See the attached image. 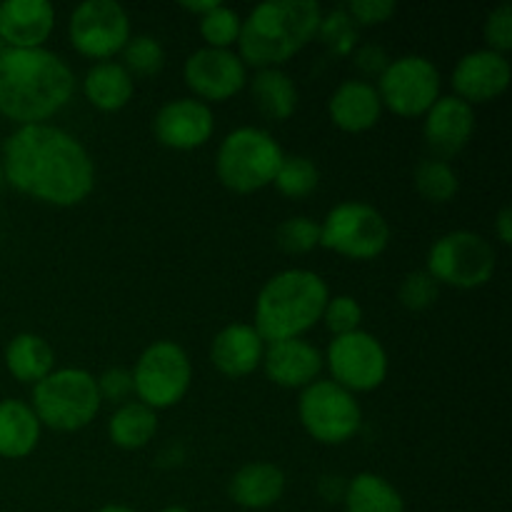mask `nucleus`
<instances>
[{
    "instance_id": "f8f14e48",
    "label": "nucleus",
    "mask_w": 512,
    "mask_h": 512,
    "mask_svg": "<svg viewBox=\"0 0 512 512\" xmlns=\"http://www.w3.org/2000/svg\"><path fill=\"white\" fill-rule=\"evenodd\" d=\"M323 363L328 368L330 380L353 395L378 390L388 378L390 368L388 350L375 335L365 333V330H355V333L338 335L330 340Z\"/></svg>"
},
{
    "instance_id": "c03bdc74",
    "label": "nucleus",
    "mask_w": 512,
    "mask_h": 512,
    "mask_svg": "<svg viewBox=\"0 0 512 512\" xmlns=\"http://www.w3.org/2000/svg\"><path fill=\"white\" fill-rule=\"evenodd\" d=\"M98 512H135V510L128 508V505H105V508H100Z\"/></svg>"
},
{
    "instance_id": "423d86ee",
    "label": "nucleus",
    "mask_w": 512,
    "mask_h": 512,
    "mask_svg": "<svg viewBox=\"0 0 512 512\" xmlns=\"http://www.w3.org/2000/svg\"><path fill=\"white\" fill-rule=\"evenodd\" d=\"M283 158V148L268 130L243 125L225 135L220 143L215 175L230 193L250 195L273 185Z\"/></svg>"
},
{
    "instance_id": "72a5a7b5",
    "label": "nucleus",
    "mask_w": 512,
    "mask_h": 512,
    "mask_svg": "<svg viewBox=\"0 0 512 512\" xmlns=\"http://www.w3.org/2000/svg\"><path fill=\"white\" fill-rule=\"evenodd\" d=\"M358 38L360 28L353 23V18L345 13V8H335L323 13L315 40H320L333 55H350L358 48Z\"/></svg>"
},
{
    "instance_id": "bb28decb",
    "label": "nucleus",
    "mask_w": 512,
    "mask_h": 512,
    "mask_svg": "<svg viewBox=\"0 0 512 512\" xmlns=\"http://www.w3.org/2000/svg\"><path fill=\"white\" fill-rule=\"evenodd\" d=\"M340 503L345 512H405L400 490L378 473H358L350 478Z\"/></svg>"
},
{
    "instance_id": "f257e3e1",
    "label": "nucleus",
    "mask_w": 512,
    "mask_h": 512,
    "mask_svg": "<svg viewBox=\"0 0 512 512\" xmlns=\"http://www.w3.org/2000/svg\"><path fill=\"white\" fill-rule=\"evenodd\" d=\"M3 180L18 193L53 208H75L95 188V163L68 130L40 123L15 128L5 138Z\"/></svg>"
},
{
    "instance_id": "0eeeda50",
    "label": "nucleus",
    "mask_w": 512,
    "mask_h": 512,
    "mask_svg": "<svg viewBox=\"0 0 512 512\" xmlns=\"http://www.w3.org/2000/svg\"><path fill=\"white\" fill-rule=\"evenodd\" d=\"M498 253L488 238L473 230H450L428 250L425 273L438 285L455 290H478L493 280Z\"/></svg>"
},
{
    "instance_id": "f03ea898",
    "label": "nucleus",
    "mask_w": 512,
    "mask_h": 512,
    "mask_svg": "<svg viewBox=\"0 0 512 512\" xmlns=\"http://www.w3.org/2000/svg\"><path fill=\"white\" fill-rule=\"evenodd\" d=\"M78 80L73 68L48 48L0 53V115L23 125L48 123L73 100Z\"/></svg>"
},
{
    "instance_id": "cd10ccee",
    "label": "nucleus",
    "mask_w": 512,
    "mask_h": 512,
    "mask_svg": "<svg viewBox=\"0 0 512 512\" xmlns=\"http://www.w3.org/2000/svg\"><path fill=\"white\" fill-rule=\"evenodd\" d=\"M158 433V413L140 400L118 405L108 420V438L120 450H140Z\"/></svg>"
},
{
    "instance_id": "f3484780",
    "label": "nucleus",
    "mask_w": 512,
    "mask_h": 512,
    "mask_svg": "<svg viewBox=\"0 0 512 512\" xmlns=\"http://www.w3.org/2000/svg\"><path fill=\"white\" fill-rule=\"evenodd\" d=\"M475 133V108L465 100L440 95L433 108L423 115V138L433 150V158L448 160L463 153Z\"/></svg>"
},
{
    "instance_id": "9d476101",
    "label": "nucleus",
    "mask_w": 512,
    "mask_h": 512,
    "mask_svg": "<svg viewBox=\"0 0 512 512\" xmlns=\"http://www.w3.org/2000/svg\"><path fill=\"white\" fill-rule=\"evenodd\" d=\"M298 418L305 433L320 445H345L363 428L358 398L330 378H320L300 390Z\"/></svg>"
},
{
    "instance_id": "a19ab883",
    "label": "nucleus",
    "mask_w": 512,
    "mask_h": 512,
    "mask_svg": "<svg viewBox=\"0 0 512 512\" xmlns=\"http://www.w3.org/2000/svg\"><path fill=\"white\" fill-rule=\"evenodd\" d=\"M345 485H348V480L345 478L328 475V478L320 480V493H323V498L328 500V503H340L345 495Z\"/></svg>"
},
{
    "instance_id": "393cba45",
    "label": "nucleus",
    "mask_w": 512,
    "mask_h": 512,
    "mask_svg": "<svg viewBox=\"0 0 512 512\" xmlns=\"http://www.w3.org/2000/svg\"><path fill=\"white\" fill-rule=\"evenodd\" d=\"M245 88L250 90V98H253L258 113L263 118L275 120V123L293 118V113L298 110V85L283 68L255 70Z\"/></svg>"
},
{
    "instance_id": "39448f33",
    "label": "nucleus",
    "mask_w": 512,
    "mask_h": 512,
    "mask_svg": "<svg viewBox=\"0 0 512 512\" xmlns=\"http://www.w3.org/2000/svg\"><path fill=\"white\" fill-rule=\"evenodd\" d=\"M30 408L43 428L78 433L98 418L103 400L93 373L83 368H55L33 385Z\"/></svg>"
},
{
    "instance_id": "dca6fc26",
    "label": "nucleus",
    "mask_w": 512,
    "mask_h": 512,
    "mask_svg": "<svg viewBox=\"0 0 512 512\" xmlns=\"http://www.w3.org/2000/svg\"><path fill=\"white\" fill-rule=\"evenodd\" d=\"M215 133V113L195 98H175L165 103L153 118V135L163 148L198 150Z\"/></svg>"
},
{
    "instance_id": "aec40b11",
    "label": "nucleus",
    "mask_w": 512,
    "mask_h": 512,
    "mask_svg": "<svg viewBox=\"0 0 512 512\" xmlns=\"http://www.w3.org/2000/svg\"><path fill=\"white\" fill-rule=\"evenodd\" d=\"M265 345L253 323H230L210 343V363L230 380L248 378L263 365Z\"/></svg>"
},
{
    "instance_id": "c85d7f7f",
    "label": "nucleus",
    "mask_w": 512,
    "mask_h": 512,
    "mask_svg": "<svg viewBox=\"0 0 512 512\" xmlns=\"http://www.w3.org/2000/svg\"><path fill=\"white\" fill-rule=\"evenodd\" d=\"M413 185L420 193V198H425L428 203L443 205V203H450V200L458 195L460 178H458V170H455L448 160L423 158L418 165H415Z\"/></svg>"
},
{
    "instance_id": "a878e982",
    "label": "nucleus",
    "mask_w": 512,
    "mask_h": 512,
    "mask_svg": "<svg viewBox=\"0 0 512 512\" xmlns=\"http://www.w3.org/2000/svg\"><path fill=\"white\" fill-rule=\"evenodd\" d=\"M5 368L18 383L35 385L55 370V350L43 335L20 333L5 345Z\"/></svg>"
},
{
    "instance_id": "4c0bfd02",
    "label": "nucleus",
    "mask_w": 512,
    "mask_h": 512,
    "mask_svg": "<svg viewBox=\"0 0 512 512\" xmlns=\"http://www.w3.org/2000/svg\"><path fill=\"white\" fill-rule=\"evenodd\" d=\"M95 383H98L100 400H103V403H113L115 408L135 398L133 375L125 368H108L103 375L95 378Z\"/></svg>"
},
{
    "instance_id": "49530a36",
    "label": "nucleus",
    "mask_w": 512,
    "mask_h": 512,
    "mask_svg": "<svg viewBox=\"0 0 512 512\" xmlns=\"http://www.w3.org/2000/svg\"><path fill=\"white\" fill-rule=\"evenodd\" d=\"M3 183H5V180H3V165H0V190H3Z\"/></svg>"
},
{
    "instance_id": "2eb2a0df",
    "label": "nucleus",
    "mask_w": 512,
    "mask_h": 512,
    "mask_svg": "<svg viewBox=\"0 0 512 512\" xmlns=\"http://www.w3.org/2000/svg\"><path fill=\"white\" fill-rule=\"evenodd\" d=\"M512 65L508 55L495 50L480 48L470 50L455 63L450 83H453L455 98L465 100L468 105H485L498 100L510 88Z\"/></svg>"
},
{
    "instance_id": "473e14b6",
    "label": "nucleus",
    "mask_w": 512,
    "mask_h": 512,
    "mask_svg": "<svg viewBox=\"0 0 512 512\" xmlns=\"http://www.w3.org/2000/svg\"><path fill=\"white\" fill-rule=\"evenodd\" d=\"M275 245L288 255H308L320 248V223L308 215H293L275 228Z\"/></svg>"
},
{
    "instance_id": "7c9ffc66",
    "label": "nucleus",
    "mask_w": 512,
    "mask_h": 512,
    "mask_svg": "<svg viewBox=\"0 0 512 512\" xmlns=\"http://www.w3.org/2000/svg\"><path fill=\"white\" fill-rule=\"evenodd\" d=\"M240 28H243V18L238 10L228 8L225 3H218L210 13L198 18V30L200 38L205 40V48L233 50V45H238Z\"/></svg>"
},
{
    "instance_id": "c756f323",
    "label": "nucleus",
    "mask_w": 512,
    "mask_h": 512,
    "mask_svg": "<svg viewBox=\"0 0 512 512\" xmlns=\"http://www.w3.org/2000/svg\"><path fill=\"white\" fill-rule=\"evenodd\" d=\"M273 185L278 188L280 195H285V198L303 200L318 190L320 170L318 165L310 158H305V155H285Z\"/></svg>"
},
{
    "instance_id": "2f4dec72",
    "label": "nucleus",
    "mask_w": 512,
    "mask_h": 512,
    "mask_svg": "<svg viewBox=\"0 0 512 512\" xmlns=\"http://www.w3.org/2000/svg\"><path fill=\"white\" fill-rule=\"evenodd\" d=\"M123 68L133 78H150L158 75L165 65V48L153 35H130V40L123 48Z\"/></svg>"
},
{
    "instance_id": "b1692460",
    "label": "nucleus",
    "mask_w": 512,
    "mask_h": 512,
    "mask_svg": "<svg viewBox=\"0 0 512 512\" xmlns=\"http://www.w3.org/2000/svg\"><path fill=\"white\" fill-rule=\"evenodd\" d=\"M43 425L30 403L15 398L0 400V458L23 460L38 448Z\"/></svg>"
},
{
    "instance_id": "ddd939ff",
    "label": "nucleus",
    "mask_w": 512,
    "mask_h": 512,
    "mask_svg": "<svg viewBox=\"0 0 512 512\" xmlns=\"http://www.w3.org/2000/svg\"><path fill=\"white\" fill-rule=\"evenodd\" d=\"M130 35L128 10L115 0H85L68 18L70 45L95 63L123 53Z\"/></svg>"
},
{
    "instance_id": "9b49d317",
    "label": "nucleus",
    "mask_w": 512,
    "mask_h": 512,
    "mask_svg": "<svg viewBox=\"0 0 512 512\" xmlns=\"http://www.w3.org/2000/svg\"><path fill=\"white\" fill-rule=\"evenodd\" d=\"M383 110L398 118H423L443 90V78L435 63L425 55H400L375 80Z\"/></svg>"
},
{
    "instance_id": "a18cd8bd",
    "label": "nucleus",
    "mask_w": 512,
    "mask_h": 512,
    "mask_svg": "<svg viewBox=\"0 0 512 512\" xmlns=\"http://www.w3.org/2000/svg\"><path fill=\"white\" fill-rule=\"evenodd\" d=\"M158 512H190L188 508H183V505H168V508L158 510Z\"/></svg>"
},
{
    "instance_id": "79ce46f5",
    "label": "nucleus",
    "mask_w": 512,
    "mask_h": 512,
    "mask_svg": "<svg viewBox=\"0 0 512 512\" xmlns=\"http://www.w3.org/2000/svg\"><path fill=\"white\" fill-rule=\"evenodd\" d=\"M495 235H498V240L503 245L512 243V210L508 205L500 208V213L495 215Z\"/></svg>"
},
{
    "instance_id": "e433bc0d",
    "label": "nucleus",
    "mask_w": 512,
    "mask_h": 512,
    "mask_svg": "<svg viewBox=\"0 0 512 512\" xmlns=\"http://www.w3.org/2000/svg\"><path fill=\"white\" fill-rule=\"evenodd\" d=\"M483 38L488 43V50H495L500 55H508L512 50V5L500 3L488 13L483 23Z\"/></svg>"
},
{
    "instance_id": "20e7f679",
    "label": "nucleus",
    "mask_w": 512,
    "mask_h": 512,
    "mask_svg": "<svg viewBox=\"0 0 512 512\" xmlns=\"http://www.w3.org/2000/svg\"><path fill=\"white\" fill-rule=\"evenodd\" d=\"M328 298V283L313 270H280L260 288L253 328L265 343L303 338L320 323Z\"/></svg>"
},
{
    "instance_id": "58836bf2",
    "label": "nucleus",
    "mask_w": 512,
    "mask_h": 512,
    "mask_svg": "<svg viewBox=\"0 0 512 512\" xmlns=\"http://www.w3.org/2000/svg\"><path fill=\"white\" fill-rule=\"evenodd\" d=\"M395 10H398V5L393 0H350L345 5V13L353 18L358 28H373V25L388 23Z\"/></svg>"
},
{
    "instance_id": "4468645a",
    "label": "nucleus",
    "mask_w": 512,
    "mask_h": 512,
    "mask_svg": "<svg viewBox=\"0 0 512 512\" xmlns=\"http://www.w3.org/2000/svg\"><path fill=\"white\" fill-rule=\"evenodd\" d=\"M248 65L235 50L200 48L188 55L183 65V80L200 103H225L248 85Z\"/></svg>"
},
{
    "instance_id": "f704fd0d",
    "label": "nucleus",
    "mask_w": 512,
    "mask_h": 512,
    "mask_svg": "<svg viewBox=\"0 0 512 512\" xmlns=\"http://www.w3.org/2000/svg\"><path fill=\"white\" fill-rule=\"evenodd\" d=\"M320 323L325 325L328 333H333V338L355 333L363 325V305L353 295H330Z\"/></svg>"
},
{
    "instance_id": "37998d69",
    "label": "nucleus",
    "mask_w": 512,
    "mask_h": 512,
    "mask_svg": "<svg viewBox=\"0 0 512 512\" xmlns=\"http://www.w3.org/2000/svg\"><path fill=\"white\" fill-rule=\"evenodd\" d=\"M218 3L220 0H183V3H180V8L188 10V13H193L195 18H203V15L210 13V10H213Z\"/></svg>"
},
{
    "instance_id": "5701e85b",
    "label": "nucleus",
    "mask_w": 512,
    "mask_h": 512,
    "mask_svg": "<svg viewBox=\"0 0 512 512\" xmlns=\"http://www.w3.org/2000/svg\"><path fill=\"white\" fill-rule=\"evenodd\" d=\"M83 95L100 113H118L133 100L135 78L120 60L93 63L83 75Z\"/></svg>"
},
{
    "instance_id": "1a4fd4ad",
    "label": "nucleus",
    "mask_w": 512,
    "mask_h": 512,
    "mask_svg": "<svg viewBox=\"0 0 512 512\" xmlns=\"http://www.w3.org/2000/svg\"><path fill=\"white\" fill-rule=\"evenodd\" d=\"M133 393L135 400L150 410L175 408L193 385V363L175 340H155L135 360Z\"/></svg>"
},
{
    "instance_id": "ea45409f",
    "label": "nucleus",
    "mask_w": 512,
    "mask_h": 512,
    "mask_svg": "<svg viewBox=\"0 0 512 512\" xmlns=\"http://www.w3.org/2000/svg\"><path fill=\"white\" fill-rule=\"evenodd\" d=\"M350 55H353V65L360 73V80H368V83H373V78L378 80L390 63L388 53L378 43H360Z\"/></svg>"
},
{
    "instance_id": "de8ad7c7",
    "label": "nucleus",
    "mask_w": 512,
    "mask_h": 512,
    "mask_svg": "<svg viewBox=\"0 0 512 512\" xmlns=\"http://www.w3.org/2000/svg\"><path fill=\"white\" fill-rule=\"evenodd\" d=\"M3 50H5V45H3V40H0V53H3Z\"/></svg>"
},
{
    "instance_id": "a211bd4d",
    "label": "nucleus",
    "mask_w": 512,
    "mask_h": 512,
    "mask_svg": "<svg viewBox=\"0 0 512 512\" xmlns=\"http://www.w3.org/2000/svg\"><path fill=\"white\" fill-rule=\"evenodd\" d=\"M260 368L265 370L270 383L278 385V388L303 390L310 383H315V380H320L325 363L323 353L310 340L293 338L265 345L263 365Z\"/></svg>"
},
{
    "instance_id": "c9c22d12",
    "label": "nucleus",
    "mask_w": 512,
    "mask_h": 512,
    "mask_svg": "<svg viewBox=\"0 0 512 512\" xmlns=\"http://www.w3.org/2000/svg\"><path fill=\"white\" fill-rule=\"evenodd\" d=\"M440 295V285L430 278L425 270H413L403 278L398 288V300L410 313H423L430 305H435Z\"/></svg>"
},
{
    "instance_id": "412c9836",
    "label": "nucleus",
    "mask_w": 512,
    "mask_h": 512,
    "mask_svg": "<svg viewBox=\"0 0 512 512\" xmlns=\"http://www.w3.org/2000/svg\"><path fill=\"white\" fill-rule=\"evenodd\" d=\"M328 115L333 125L343 133H368L380 123L383 103L375 83L350 78L333 90L328 100Z\"/></svg>"
},
{
    "instance_id": "4be33fe9",
    "label": "nucleus",
    "mask_w": 512,
    "mask_h": 512,
    "mask_svg": "<svg viewBox=\"0 0 512 512\" xmlns=\"http://www.w3.org/2000/svg\"><path fill=\"white\" fill-rule=\"evenodd\" d=\"M285 473L273 463L255 460L235 470L228 483V495L243 510H268L285 495Z\"/></svg>"
},
{
    "instance_id": "6e6552de",
    "label": "nucleus",
    "mask_w": 512,
    "mask_h": 512,
    "mask_svg": "<svg viewBox=\"0 0 512 512\" xmlns=\"http://www.w3.org/2000/svg\"><path fill=\"white\" fill-rule=\"evenodd\" d=\"M393 230L378 208L363 200H343L320 220V248L348 260H375L388 250Z\"/></svg>"
},
{
    "instance_id": "6ab92c4d",
    "label": "nucleus",
    "mask_w": 512,
    "mask_h": 512,
    "mask_svg": "<svg viewBox=\"0 0 512 512\" xmlns=\"http://www.w3.org/2000/svg\"><path fill=\"white\" fill-rule=\"evenodd\" d=\"M55 30V8L48 0H5L0 3V40L5 48H45Z\"/></svg>"
},
{
    "instance_id": "7ed1b4c3",
    "label": "nucleus",
    "mask_w": 512,
    "mask_h": 512,
    "mask_svg": "<svg viewBox=\"0 0 512 512\" xmlns=\"http://www.w3.org/2000/svg\"><path fill=\"white\" fill-rule=\"evenodd\" d=\"M320 20L315 0H265L243 18L235 53L248 68H283L318 38Z\"/></svg>"
}]
</instances>
